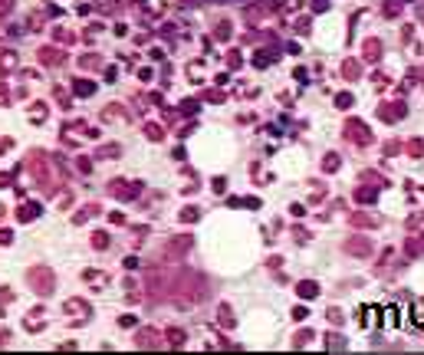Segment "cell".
I'll return each mask as SVG.
<instances>
[{
    "mask_svg": "<svg viewBox=\"0 0 424 355\" xmlns=\"http://www.w3.org/2000/svg\"><path fill=\"white\" fill-rule=\"evenodd\" d=\"M381 326H385V329H395V326H398V309H395V306H385V309H381Z\"/></svg>",
    "mask_w": 424,
    "mask_h": 355,
    "instance_id": "cell-1",
    "label": "cell"
},
{
    "mask_svg": "<svg viewBox=\"0 0 424 355\" xmlns=\"http://www.w3.org/2000/svg\"><path fill=\"white\" fill-rule=\"evenodd\" d=\"M411 322L418 326V329H424V300L411 306Z\"/></svg>",
    "mask_w": 424,
    "mask_h": 355,
    "instance_id": "cell-2",
    "label": "cell"
},
{
    "mask_svg": "<svg viewBox=\"0 0 424 355\" xmlns=\"http://www.w3.org/2000/svg\"><path fill=\"white\" fill-rule=\"evenodd\" d=\"M359 319H362V326H371V322L378 319V309H375V306H369V309H365V306H362V312H359Z\"/></svg>",
    "mask_w": 424,
    "mask_h": 355,
    "instance_id": "cell-3",
    "label": "cell"
},
{
    "mask_svg": "<svg viewBox=\"0 0 424 355\" xmlns=\"http://www.w3.org/2000/svg\"><path fill=\"white\" fill-rule=\"evenodd\" d=\"M316 293H319V286H316V283H303V286H299V296H306V300H309V296H316Z\"/></svg>",
    "mask_w": 424,
    "mask_h": 355,
    "instance_id": "cell-4",
    "label": "cell"
},
{
    "mask_svg": "<svg viewBox=\"0 0 424 355\" xmlns=\"http://www.w3.org/2000/svg\"><path fill=\"white\" fill-rule=\"evenodd\" d=\"M421 17H424V13H421Z\"/></svg>",
    "mask_w": 424,
    "mask_h": 355,
    "instance_id": "cell-5",
    "label": "cell"
}]
</instances>
